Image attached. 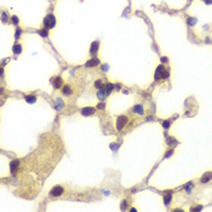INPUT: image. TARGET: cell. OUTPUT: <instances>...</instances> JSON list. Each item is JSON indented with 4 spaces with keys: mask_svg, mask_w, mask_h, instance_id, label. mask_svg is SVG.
I'll return each mask as SVG.
<instances>
[{
    "mask_svg": "<svg viewBox=\"0 0 212 212\" xmlns=\"http://www.w3.org/2000/svg\"><path fill=\"white\" fill-rule=\"evenodd\" d=\"M204 1H205V4H207V5H209V4H212V0H204Z\"/></svg>",
    "mask_w": 212,
    "mask_h": 212,
    "instance_id": "30",
    "label": "cell"
},
{
    "mask_svg": "<svg viewBox=\"0 0 212 212\" xmlns=\"http://www.w3.org/2000/svg\"><path fill=\"white\" fill-rule=\"evenodd\" d=\"M162 126H164V127H165V129L167 130V129L170 127V121H169V120H165V121H162Z\"/></svg>",
    "mask_w": 212,
    "mask_h": 212,
    "instance_id": "21",
    "label": "cell"
},
{
    "mask_svg": "<svg viewBox=\"0 0 212 212\" xmlns=\"http://www.w3.org/2000/svg\"><path fill=\"white\" fill-rule=\"evenodd\" d=\"M39 35H41L42 38H47L49 36V29L47 28H42L39 30Z\"/></svg>",
    "mask_w": 212,
    "mask_h": 212,
    "instance_id": "17",
    "label": "cell"
},
{
    "mask_svg": "<svg viewBox=\"0 0 212 212\" xmlns=\"http://www.w3.org/2000/svg\"><path fill=\"white\" fill-rule=\"evenodd\" d=\"M2 22H6V13L2 12Z\"/></svg>",
    "mask_w": 212,
    "mask_h": 212,
    "instance_id": "28",
    "label": "cell"
},
{
    "mask_svg": "<svg viewBox=\"0 0 212 212\" xmlns=\"http://www.w3.org/2000/svg\"><path fill=\"white\" fill-rule=\"evenodd\" d=\"M12 22H13L15 24H17V23L20 22V20H18V17H17V16H12Z\"/></svg>",
    "mask_w": 212,
    "mask_h": 212,
    "instance_id": "25",
    "label": "cell"
},
{
    "mask_svg": "<svg viewBox=\"0 0 212 212\" xmlns=\"http://www.w3.org/2000/svg\"><path fill=\"white\" fill-rule=\"evenodd\" d=\"M62 194H64V188L61 187V185H55L51 190H50V196H61Z\"/></svg>",
    "mask_w": 212,
    "mask_h": 212,
    "instance_id": "4",
    "label": "cell"
},
{
    "mask_svg": "<svg viewBox=\"0 0 212 212\" xmlns=\"http://www.w3.org/2000/svg\"><path fill=\"white\" fill-rule=\"evenodd\" d=\"M100 64V60L98 58H91L90 61H87L86 63H85V67L86 68H91V67H96V66H98Z\"/></svg>",
    "mask_w": 212,
    "mask_h": 212,
    "instance_id": "7",
    "label": "cell"
},
{
    "mask_svg": "<svg viewBox=\"0 0 212 212\" xmlns=\"http://www.w3.org/2000/svg\"><path fill=\"white\" fill-rule=\"evenodd\" d=\"M132 111H133V113H137V114H140V115H143V114H144V109H143V107H142L141 104H137V106L133 107V108H132Z\"/></svg>",
    "mask_w": 212,
    "mask_h": 212,
    "instance_id": "14",
    "label": "cell"
},
{
    "mask_svg": "<svg viewBox=\"0 0 212 212\" xmlns=\"http://www.w3.org/2000/svg\"><path fill=\"white\" fill-rule=\"evenodd\" d=\"M211 178H212V172H206L204 176L200 178V182H201V183H207Z\"/></svg>",
    "mask_w": 212,
    "mask_h": 212,
    "instance_id": "13",
    "label": "cell"
},
{
    "mask_svg": "<svg viewBox=\"0 0 212 212\" xmlns=\"http://www.w3.org/2000/svg\"><path fill=\"white\" fill-rule=\"evenodd\" d=\"M155 80H159V79H164V78H167L169 76V71L161 64V66H159L158 68H156V71H155Z\"/></svg>",
    "mask_w": 212,
    "mask_h": 212,
    "instance_id": "2",
    "label": "cell"
},
{
    "mask_svg": "<svg viewBox=\"0 0 212 212\" xmlns=\"http://www.w3.org/2000/svg\"><path fill=\"white\" fill-rule=\"evenodd\" d=\"M98 46H100V41H93V42H92V45H91L90 53H91V55H95V53L98 51Z\"/></svg>",
    "mask_w": 212,
    "mask_h": 212,
    "instance_id": "12",
    "label": "cell"
},
{
    "mask_svg": "<svg viewBox=\"0 0 212 212\" xmlns=\"http://www.w3.org/2000/svg\"><path fill=\"white\" fill-rule=\"evenodd\" d=\"M95 113H96V108H93V107H85L81 109V114L84 116H90Z\"/></svg>",
    "mask_w": 212,
    "mask_h": 212,
    "instance_id": "5",
    "label": "cell"
},
{
    "mask_svg": "<svg viewBox=\"0 0 212 212\" xmlns=\"http://www.w3.org/2000/svg\"><path fill=\"white\" fill-rule=\"evenodd\" d=\"M18 166H20V160H12L11 162H10V170H11V173L12 175H15L16 172H17V170H18Z\"/></svg>",
    "mask_w": 212,
    "mask_h": 212,
    "instance_id": "6",
    "label": "cell"
},
{
    "mask_svg": "<svg viewBox=\"0 0 212 212\" xmlns=\"http://www.w3.org/2000/svg\"><path fill=\"white\" fill-rule=\"evenodd\" d=\"M62 93H63L64 96H71V93H73V90H71V87L69 85H64V86L62 87Z\"/></svg>",
    "mask_w": 212,
    "mask_h": 212,
    "instance_id": "11",
    "label": "cell"
},
{
    "mask_svg": "<svg viewBox=\"0 0 212 212\" xmlns=\"http://www.w3.org/2000/svg\"><path fill=\"white\" fill-rule=\"evenodd\" d=\"M103 86H104V85H103V82H102V80H101V79H98V80H96V81H95V87H96V89H98V90H100V89H102Z\"/></svg>",
    "mask_w": 212,
    "mask_h": 212,
    "instance_id": "19",
    "label": "cell"
},
{
    "mask_svg": "<svg viewBox=\"0 0 212 212\" xmlns=\"http://www.w3.org/2000/svg\"><path fill=\"white\" fill-rule=\"evenodd\" d=\"M161 61H162V62H167V60H166V57H162V58H161Z\"/></svg>",
    "mask_w": 212,
    "mask_h": 212,
    "instance_id": "31",
    "label": "cell"
},
{
    "mask_svg": "<svg viewBox=\"0 0 212 212\" xmlns=\"http://www.w3.org/2000/svg\"><path fill=\"white\" fill-rule=\"evenodd\" d=\"M127 121H129V118L126 116V115H119L118 118H116V130L118 131H121L125 126H126V124H127Z\"/></svg>",
    "mask_w": 212,
    "mask_h": 212,
    "instance_id": "3",
    "label": "cell"
},
{
    "mask_svg": "<svg viewBox=\"0 0 212 212\" xmlns=\"http://www.w3.org/2000/svg\"><path fill=\"white\" fill-rule=\"evenodd\" d=\"M62 84H63V81H62V78H61V76L55 78V80H53V87H55V89H61V87H63Z\"/></svg>",
    "mask_w": 212,
    "mask_h": 212,
    "instance_id": "9",
    "label": "cell"
},
{
    "mask_svg": "<svg viewBox=\"0 0 212 212\" xmlns=\"http://www.w3.org/2000/svg\"><path fill=\"white\" fill-rule=\"evenodd\" d=\"M24 100H26V102H28L30 104H34L36 102V100H38V97L35 95H27V96H24Z\"/></svg>",
    "mask_w": 212,
    "mask_h": 212,
    "instance_id": "10",
    "label": "cell"
},
{
    "mask_svg": "<svg viewBox=\"0 0 212 212\" xmlns=\"http://www.w3.org/2000/svg\"><path fill=\"white\" fill-rule=\"evenodd\" d=\"M115 86L113 85V84H110V82H108V84H106V86H104V90H106L107 95H109L111 91H113V89H114Z\"/></svg>",
    "mask_w": 212,
    "mask_h": 212,
    "instance_id": "16",
    "label": "cell"
},
{
    "mask_svg": "<svg viewBox=\"0 0 212 212\" xmlns=\"http://www.w3.org/2000/svg\"><path fill=\"white\" fill-rule=\"evenodd\" d=\"M21 33H22V30H21V29L18 28V29L16 30V34H15V38H16V39H18V38H20V35H21Z\"/></svg>",
    "mask_w": 212,
    "mask_h": 212,
    "instance_id": "24",
    "label": "cell"
},
{
    "mask_svg": "<svg viewBox=\"0 0 212 212\" xmlns=\"http://www.w3.org/2000/svg\"><path fill=\"white\" fill-rule=\"evenodd\" d=\"M102 71H108V66H102Z\"/></svg>",
    "mask_w": 212,
    "mask_h": 212,
    "instance_id": "29",
    "label": "cell"
},
{
    "mask_svg": "<svg viewBox=\"0 0 212 212\" xmlns=\"http://www.w3.org/2000/svg\"><path fill=\"white\" fill-rule=\"evenodd\" d=\"M97 108H98V109H104V108H106V102L102 101L101 103H98V104H97Z\"/></svg>",
    "mask_w": 212,
    "mask_h": 212,
    "instance_id": "23",
    "label": "cell"
},
{
    "mask_svg": "<svg viewBox=\"0 0 212 212\" xmlns=\"http://www.w3.org/2000/svg\"><path fill=\"white\" fill-rule=\"evenodd\" d=\"M173 154V150H170V151H167V154H166V158H170L171 155Z\"/></svg>",
    "mask_w": 212,
    "mask_h": 212,
    "instance_id": "27",
    "label": "cell"
},
{
    "mask_svg": "<svg viewBox=\"0 0 212 212\" xmlns=\"http://www.w3.org/2000/svg\"><path fill=\"white\" fill-rule=\"evenodd\" d=\"M107 96H108V95H107L106 90H104V86H103V87H102V89H100V91L97 92V98H98L100 101H104Z\"/></svg>",
    "mask_w": 212,
    "mask_h": 212,
    "instance_id": "8",
    "label": "cell"
},
{
    "mask_svg": "<svg viewBox=\"0 0 212 212\" xmlns=\"http://www.w3.org/2000/svg\"><path fill=\"white\" fill-rule=\"evenodd\" d=\"M195 23H196V18H192V17L188 18V24L189 26H194Z\"/></svg>",
    "mask_w": 212,
    "mask_h": 212,
    "instance_id": "20",
    "label": "cell"
},
{
    "mask_svg": "<svg viewBox=\"0 0 212 212\" xmlns=\"http://www.w3.org/2000/svg\"><path fill=\"white\" fill-rule=\"evenodd\" d=\"M192 188H193V183H188V185H187V193L188 194H190V192H192Z\"/></svg>",
    "mask_w": 212,
    "mask_h": 212,
    "instance_id": "22",
    "label": "cell"
},
{
    "mask_svg": "<svg viewBox=\"0 0 212 212\" xmlns=\"http://www.w3.org/2000/svg\"><path fill=\"white\" fill-rule=\"evenodd\" d=\"M126 206H127V201H126V200H124V201L121 202V210H125V209H126Z\"/></svg>",
    "mask_w": 212,
    "mask_h": 212,
    "instance_id": "26",
    "label": "cell"
},
{
    "mask_svg": "<svg viewBox=\"0 0 212 212\" xmlns=\"http://www.w3.org/2000/svg\"><path fill=\"white\" fill-rule=\"evenodd\" d=\"M56 26V17L52 13H49L47 16H45L44 18V27L47 29H52Z\"/></svg>",
    "mask_w": 212,
    "mask_h": 212,
    "instance_id": "1",
    "label": "cell"
},
{
    "mask_svg": "<svg viewBox=\"0 0 212 212\" xmlns=\"http://www.w3.org/2000/svg\"><path fill=\"white\" fill-rule=\"evenodd\" d=\"M171 199H172V195H171V194H165V196H164V202H165V205H169L170 201H171Z\"/></svg>",
    "mask_w": 212,
    "mask_h": 212,
    "instance_id": "18",
    "label": "cell"
},
{
    "mask_svg": "<svg viewBox=\"0 0 212 212\" xmlns=\"http://www.w3.org/2000/svg\"><path fill=\"white\" fill-rule=\"evenodd\" d=\"M12 51H13V53H15V55H20V53L22 52V46H21L20 44H16V45H13Z\"/></svg>",
    "mask_w": 212,
    "mask_h": 212,
    "instance_id": "15",
    "label": "cell"
}]
</instances>
